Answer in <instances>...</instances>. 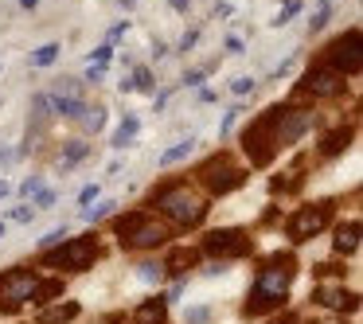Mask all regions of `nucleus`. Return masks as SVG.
Returning a JSON list of instances; mask_svg holds the SVG:
<instances>
[{
	"label": "nucleus",
	"mask_w": 363,
	"mask_h": 324,
	"mask_svg": "<svg viewBox=\"0 0 363 324\" xmlns=\"http://www.w3.org/2000/svg\"><path fill=\"white\" fill-rule=\"evenodd\" d=\"M35 285H40V277L32 269H9V274L0 277V308L4 313H16L24 301H32Z\"/></svg>",
	"instance_id": "nucleus-5"
},
{
	"label": "nucleus",
	"mask_w": 363,
	"mask_h": 324,
	"mask_svg": "<svg viewBox=\"0 0 363 324\" xmlns=\"http://www.w3.org/2000/svg\"><path fill=\"white\" fill-rule=\"evenodd\" d=\"M168 238V230L160 227V223H152V219H145L141 215V223H137L129 235H121V246H137V250H149V246H160Z\"/></svg>",
	"instance_id": "nucleus-11"
},
{
	"label": "nucleus",
	"mask_w": 363,
	"mask_h": 324,
	"mask_svg": "<svg viewBox=\"0 0 363 324\" xmlns=\"http://www.w3.org/2000/svg\"><path fill=\"white\" fill-rule=\"evenodd\" d=\"M55 59H59V43H43V48L32 55V63H35V67H51Z\"/></svg>",
	"instance_id": "nucleus-20"
},
{
	"label": "nucleus",
	"mask_w": 363,
	"mask_h": 324,
	"mask_svg": "<svg viewBox=\"0 0 363 324\" xmlns=\"http://www.w3.org/2000/svg\"><path fill=\"white\" fill-rule=\"evenodd\" d=\"M110 51H113V48H98V51H94V67H102L106 59H110Z\"/></svg>",
	"instance_id": "nucleus-33"
},
{
	"label": "nucleus",
	"mask_w": 363,
	"mask_h": 324,
	"mask_svg": "<svg viewBox=\"0 0 363 324\" xmlns=\"http://www.w3.org/2000/svg\"><path fill=\"white\" fill-rule=\"evenodd\" d=\"M32 191H35V196L43 191V180H40V176H32V180L24 184V196H32Z\"/></svg>",
	"instance_id": "nucleus-28"
},
{
	"label": "nucleus",
	"mask_w": 363,
	"mask_h": 324,
	"mask_svg": "<svg viewBox=\"0 0 363 324\" xmlns=\"http://www.w3.org/2000/svg\"><path fill=\"white\" fill-rule=\"evenodd\" d=\"M86 152H90V145H82V141H74V145H71V149H67V152H63V168H71V164H79V160H82V157H86Z\"/></svg>",
	"instance_id": "nucleus-23"
},
{
	"label": "nucleus",
	"mask_w": 363,
	"mask_h": 324,
	"mask_svg": "<svg viewBox=\"0 0 363 324\" xmlns=\"http://www.w3.org/2000/svg\"><path fill=\"white\" fill-rule=\"evenodd\" d=\"M347 141H352V129H332V133L320 141V152L324 157H336V152L347 149Z\"/></svg>",
	"instance_id": "nucleus-16"
},
{
	"label": "nucleus",
	"mask_w": 363,
	"mask_h": 324,
	"mask_svg": "<svg viewBox=\"0 0 363 324\" xmlns=\"http://www.w3.org/2000/svg\"><path fill=\"white\" fill-rule=\"evenodd\" d=\"M196 262H199V254L196 250H184V246H180V250H172V254H168V274H184V269H191V266H196Z\"/></svg>",
	"instance_id": "nucleus-17"
},
{
	"label": "nucleus",
	"mask_w": 363,
	"mask_h": 324,
	"mask_svg": "<svg viewBox=\"0 0 363 324\" xmlns=\"http://www.w3.org/2000/svg\"><path fill=\"white\" fill-rule=\"evenodd\" d=\"M164 313H168V301L152 297V301H145V305L133 313V324H164Z\"/></svg>",
	"instance_id": "nucleus-14"
},
{
	"label": "nucleus",
	"mask_w": 363,
	"mask_h": 324,
	"mask_svg": "<svg viewBox=\"0 0 363 324\" xmlns=\"http://www.w3.org/2000/svg\"><path fill=\"white\" fill-rule=\"evenodd\" d=\"M316 301H320L324 308H347V313L359 305V297H355V293L336 289V285H320V289H316Z\"/></svg>",
	"instance_id": "nucleus-12"
},
{
	"label": "nucleus",
	"mask_w": 363,
	"mask_h": 324,
	"mask_svg": "<svg viewBox=\"0 0 363 324\" xmlns=\"http://www.w3.org/2000/svg\"><path fill=\"white\" fill-rule=\"evenodd\" d=\"M289 281H293V258L289 254H274V258L258 269V281H254L250 301H246V316L277 308L285 301V293H289Z\"/></svg>",
	"instance_id": "nucleus-1"
},
{
	"label": "nucleus",
	"mask_w": 363,
	"mask_h": 324,
	"mask_svg": "<svg viewBox=\"0 0 363 324\" xmlns=\"http://www.w3.org/2000/svg\"><path fill=\"white\" fill-rule=\"evenodd\" d=\"M269 324H297V316H289V313H285V316H277V320H269Z\"/></svg>",
	"instance_id": "nucleus-36"
},
{
	"label": "nucleus",
	"mask_w": 363,
	"mask_h": 324,
	"mask_svg": "<svg viewBox=\"0 0 363 324\" xmlns=\"http://www.w3.org/2000/svg\"><path fill=\"white\" fill-rule=\"evenodd\" d=\"M168 4H172V9H180V12L188 9V0H168Z\"/></svg>",
	"instance_id": "nucleus-37"
},
{
	"label": "nucleus",
	"mask_w": 363,
	"mask_h": 324,
	"mask_svg": "<svg viewBox=\"0 0 363 324\" xmlns=\"http://www.w3.org/2000/svg\"><path fill=\"white\" fill-rule=\"evenodd\" d=\"M250 90H254L250 79H235V94H250Z\"/></svg>",
	"instance_id": "nucleus-29"
},
{
	"label": "nucleus",
	"mask_w": 363,
	"mask_h": 324,
	"mask_svg": "<svg viewBox=\"0 0 363 324\" xmlns=\"http://www.w3.org/2000/svg\"><path fill=\"white\" fill-rule=\"evenodd\" d=\"M332 246H336V254H355V246H359V223H340Z\"/></svg>",
	"instance_id": "nucleus-13"
},
{
	"label": "nucleus",
	"mask_w": 363,
	"mask_h": 324,
	"mask_svg": "<svg viewBox=\"0 0 363 324\" xmlns=\"http://www.w3.org/2000/svg\"><path fill=\"white\" fill-rule=\"evenodd\" d=\"M35 203H40V207H51V203H55V196H51V191H40V196H35Z\"/></svg>",
	"instance_id": "nucleus-35"
},
{
	"label": "nucleus",
	"mask_w": 363,
	"mask_h": 324,
	"mask_svg": "<svg viewBox=\"0 0 363 324\" xmlns=\"http://www.w3.org/2000/svg\"><path fill=\"white\" fill-rule=\"evenodd\" d=\"M152 203H157L172 223H180V227H199L203 215H207L203 199H199L188 184H168V188H160L157 196H152Z\"/></svg>",
	"instance_id": "nucleus-2"
},
{
	"label": "nucleus",
	"mask_w": 363,
	"mask_h": 324,
	"mask_svg": "<svg viewBox=\"0 0 363 324\" xmlns=\"http://www.w3.org/2000/svg\"><path fill=\"white\" fill-rule=\"evenodd\" d=\"M94 196H98V188H94V184H90V188H82L79 203H94Z\"/></svg>",
	"instance_id": "nucleus-31"
},
{
	"label": "nucleus",
	"mask_w": 363,
	"mask_h": 324,
	"mask_svg": "<svg viewBox=\"0 0 363 324\" xmlns=\"http://www.w3.org/2000/svg\"><path fill=\"white\" fill-rule=\"evenodd\" d=\"M188 320H191V324H203V320H207V308H191Z\"/></svg>",
	"instance_id": "nucleus-32"
},
{
	"label": "nucleus",
	"mask_w": 363,
	"mask_h": 324,
	"mask_svg": "<svg viewBox=\"0 0 363 324\" xmlns=\"http://www.w3.org/2000/svg\"><path fill=\"white\" fill-rule=\"evenodd\" d=\"M281 113H285V106H281V110H266V113H262V118H258V121H254V125L242 133V149H246V157H250V164L266 168L269 160H274Z\"/></svg>",
	"instance_id": "nucleus-3"
},
{
	"label": "nucleus",
	"mask_w": 363,
	"mask_h": 324,
	"mask_svg": "<svg viewBox=\"0 0 363 324\" xmlns=\"http://www.w3.org/2000/svg\"><path fill=\"white\" fill-rule=\"evenodd\" d=\"M188 152H191V141H184V145H176V149H168L164 157H160V164L168 168V164H176V160H184Z\"/></svg>",
	"instance_id": "nucleus-24"
},
{
	"label": "nucleus",
	"mask_w": 363,
	"mask_h": 324,
	"mask_svg": "<svg viewBox=\"0 0 363 324\" xmlns=\"http://www.w3.org/2000/svg\"><path fill=\"white\" fill-rule=\"evenodd\" d=\"M133 133H137V118H125V121H121V129L113 133V149H125V145L133 141Z\"/></svg>",
	"instance_id": "nucleus-19"
},
{
	"label": "nucleus",
	"mask_w": 363,
	"mask_h": 324,
	"mask_svg": "<svg viewBox=\"0 0 363 324\" xmlns=\"http://www.w3.org/2000/svg\"><path fill=\"white\" fill-rule=\"evenodd\" d=\"M74 316H79V305H74V301H67V305L43 308V313H40V320H35V324H71Z\"/></svg>",
	"instance_id": "nucleus-15"
},
{
	"label": "nucleus",
	"mask_w": 363,
	"mask_h": 324,
	"mask_svg": "<svg viewBox=\"0 0 363 324\" xmlns=\"http://www.w3.org/2000/svg\"><path fill=\"white\" fill-rule=\"evenodd\" d=\"M12 219H20V223H28V219H32V207H16V211H12Z\"/></svg>",
	"instance_id": "nucleus-34"
},
{
	"label": "nucleus",
	"mask_w": 363,
	"mask_h": 324,
	"mask_svg": "<svg viewBox=\"0 0 363 324\" xmlns=\"http://www.w3.org/2000/svg\"><path fill=\"white\" fill-rule=\"evenodd\" d=\"M74 121H82L86 129H94V133H98V129L106 125V110H102V106H86V102H82V110L74 113Z\"/></svg>",
	"instance_id": "nucleus-18"
},
{
	"label": "nucleus",
	"mask_w": 363,
	"mask_h": 324,
	"mask_svg": "<svg viewBox=\"0 0 363 324\" xmlns=\"http://www.w3.org/2000/svg\"><path fill=\"white\" fill-rule=\"evenodd\" d=\"M141 277L145 281H160V269L157 266H141Z\"/></svg>",
	"instance_id": "nucleus-30"
},
{
	"label": "nucleus",
	"mask_w": 363,
	"mask_h": 324,
	"mask_svg": "<svg viewBox=\"0 0 363 324\" xmlns=\"http://www.w3.org/2000/svg\"><path fill=\"white\" fill-rule=\"evenodd\" d=\"M110 207H113V203H98V207H86V211H82V219H86V223H94V219H102V215L110 211Z\"/></svg>",
	"instance_id": "nucleus-26"
},
{
	"label": "nucleus",
	"mask_w": 363,
	"mask_h": 324,
	"mask_svg": "<svg viewBox=\"0 0 363 324\" xmlns=\"http://www.w3.org/2000/svg\"><path fill=\"white\" fill-rule=\"evenodd\" d=\"M328 0H316V9H313V20H308V28H313V32H320L324 24H328Z\"/></svg>",
	"instance_id": "nucleus-22"
},
{
	"label": "nucleus",
	"mask_w": 363,
	"mask_h": 324,
	"mask_svg": "<svg viewBox=\"0 0 363 324\" xmlns=\"http://www.w3.org/2000/svg\"><path fill=\"white\" fill-rule=\"evenodd\" d=\"M324 63H328L332 71H340V74H359V67H363V55H359V28H352V32H344L340 40H332L328 59H324Z\"/></svg>",
	"instance_id": "nucleus-6"
},
{
	"label": "nucleus",
	"mask_w": 363,
	"mask_h": 324,
	"mask_svg": "<svg viewBox=\"0 0 363 324\" xmlns=\"http://www.w3.org/2000/svg\"><path fill=\"white\" fill-rule=\"evenodd\" d=\"M0 238H4V223H0Z\"/></svg>",
	"instance_id": "nucleus-40"
},
{
	"label": "nucleus",
	"mask_w": 363,
	"mask_h": 324,
	"mask_svg": "<svg viewBox=\"0 0 363 324\" xmlns=\"http://www.w3.org/2000/svg\"><path fill=\"white\" fill-rule=\"evenodd\" d=\"M328 215H332V207H328V203L297 207V211H293V219H289V238H293V242H308L313 235H320V230H324Z\"/></svg>",
	"instance_id": "nucleus-8"
},
{
	"label": "nucleus",
	"mask_w": 363,
	"mask_h": 324,
	"mask_svg": "<svg viewBox=\"0 0 363 324\" xmlns=\"http://www.w3.org/2000/svg\"><path fill=\"white\" fill-rule=\"evenodd\" d=\"M301 90H305L308 98H332V94H340V90H344V74L332 71L328 63H320V67H313V71L305 74Z\"/></svg>",
	"instance_id": "nucleus-10"
},
{
	"label": "nucleus",
	"mask_w": 363,
	"mask_h": 324,
	"mask_svg": "<svg viewBox=\"0 0 363 324\" xmlns=\"http://www.w3.org/2000/svg\"><path fill=\"white\" fill-rule=\"evenodd\" d=\"M59 293H63V281H40L32 293V301H51V297H59Z\"/></svg>",
	"instance_id": "nucleus-21"
},
{
	"label": "nucleus",
	"mask_w": 363,
	"mask_h": 324,
	"mask_svg": "<svg viewBox=\"0 0 363 324\" xmlns=\"http://www.w3.org/2000/svg\"><path fill=\"white\" fill-rule=\"evenodd\" d=\"M63 238H67V227H55L48 238H40V246H43V250H51V246H63Z\"/></svg>",
	"instance_id": "nucleus-25"
},
{
	"label": "nucleus",
	"mask_w": 363,
	"mask_h": 324,
	"mask_svg": "<svg viewBox=\"0 0 363 324\" xmlns=\"http://www.w3.org/2000/svg\"><path fill=\"white\" fill-rule=\"evenodd\" d=\"M94 254H98V242H94V235H86V238L63 242V250H55V254H43V262L48 266H63V269H90Z\"/></svg>",
	"instance_id": "nucleus-7"
},
{
	"label": "nucleus",
	"mask_w": 363,
	"mask_h": 324,
	"mask_svg": "<svg viewBox=\"0 0 363 324\" xmlns=\"http://www.w3.org/2000/svg\"><path fill=\"white\" fill-rule=\"evenodd\" d=\"M328 324H336V320H328Z\"/></svg>",
	"instance_id": "nucleus-41"
},
{
	"label": "nucleus",
	"mask_w": 363,
	"mask_h": 324,
	"mask_svg": "<svg viewBox=\"0 0 363 324\" xmlns=\"http://www.w3.org/2000/svg\"><path fill=\"white\" fill-rule=\"evenodd\" d=\"M20 4H24V9H35V4H40V0H20Z\"/></svg>",
	"instance_id": "nucleus-38"
},
{
	"label": "nucleus",
	"mask_w": 363,
	"mask_h": 324,
	"mask_svg": "<svg viewBox=\"0 0 363 324\" xmlns=\"http://www.w3.org/2000/svg\"><path fill=\"white\" fill-rule=\"evenodd\" d=\"M199 180H203V188L211 191V196H227V191L242 188L246 172L227 157V152H219V157H211L203 168H199Z\"/></svg>",
	"instance_id": "nucleus-4"
},
{
	"label": "nucleus",
	"mask_w": 363,
	"mask_h": 324,
	"mask_svg": "<svg viewBox=\"0 0 363 324\" xmlns=\"http://www.w3.org/2000/svg\"><path fill=\"white\" fill-rule=\"evenodd\" d=\"M207 71H211V67H196V71H188V79H184V82H188V86H196V82L203 79Z\"/></svg>",
	"instance_id": "nucleus-27"
},
{
	"label": "nucleus",
	"mask_w": 363,
	"mask_h": 324,
	"mask_svg": "<svg viewBox=\"0 0 363 324\" xmlns=\"http://www.w3.org/2000/svg\"><path fill=\"white\" fill-rule=\"evenodd\" d=\"M203 250L215 254V258H242V254L254 250V242L242 230H211V235L203 238Z\"/></svg>",
	"instance_id": "nucleus-9"
},
{
	"label": "nucleus",
	"mask_w": 363,
	"mask_h": 324,
	"mask_svg": "<svg viewBox=\"0 0 363 324\" xmlns=\"http://www.w3.org/2000/svg\"><path fill=\"white\" fill-rule=\"evenodd\" d=\"M4 191H9V184H4V180H0V196H4Z\"/></svg>",
	"instance_id": "nucleus-39"
}]
</instances>
